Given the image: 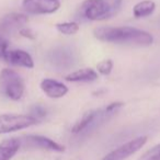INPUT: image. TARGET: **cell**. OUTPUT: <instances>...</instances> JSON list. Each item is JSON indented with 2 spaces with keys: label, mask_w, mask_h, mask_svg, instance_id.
I'll return each mask as SVG.
<instances>
[{
  "label": "cell",
  "mask_w": 160,
  "mask_h": 160,
  "mask_svg": "<svg viewBox=\"0 0 160 160\" xmlns=\"http://www.w3.org/2000/svg\"><path fill=\"white\" fill-rule=\"evenodd\" d=\"M93 35L101 42L133 46H150L153 38L149 32L132 27H102L93 30Z\"/></svg>",
  "instance_id": "cell-1"
},
{
  "label": "cell",
  "mask_w": 160,
  "mask_h": 160,
  "mask_svg": "<svg viewBox=\"0 0 160 160\" xmlns=\"http://www.w3.org/2000/svg\"><path fill=\"white\" fill-rule=\"evenodd\" d=\"M24 90V81L17 71L10 68H5L0 71V91L6 98L19 101L22 99Z\"/></svg>",
  "instance_id": "cell-2"
},
{
  "label": "cell",
  "mask_w": 160,
  "mask_h": 160,
  "mask_svg": "<svg viewBox=\"0 0 160 160\" xmlns=\"http://www.w3.org/2000/svg\"><path fill=\"white\" fill-rule=\"evenodd\" d=\"M81 13L90 21H102L116 14L108 0H85L81 5Z\"/></svg>",
  "instance_id": "cell-3"
},
{
  "label": "cell",
  "mask_w": 160,
  "mask_h": 160,
  "mask_svg": "<svg viewBox=\"0 0 160 160\" xmlns=\"http://www.w3.org/2000/svg\"><path fill=\"white\" fill-rule=\"evenodd\" d=\"M38 121L29 114H1L0 115V134H8L28 128L38 124Z\"/></svg>",
  "instance_id": "cell-4"
},
{
  "label": "cell",
  "mask_w": 160,
  "mask_h": 160,
  "mask_svg": "<svg viewBox=\"0 0 160 160\" xmlns=\"http://www.w3.org/2000/svg\"><path fill=\"white\" fill-rule=\"evenodd\" d=\"M112 115V113L108 112L105 110V108L103 110H92L85 114L81 118V120L78 121L73 127L71 128L72 134L76 135H80L82 133H88L91 132L92 129H94L96 127H98L101 123H103L105 120H108V118Z\"/></svg>",
  "instance_id": "cell-5"
},
{
  "label": "cell",
  "mask_w": 160,
  "mask_h": 160,
  "mask_svg": "<svg viewBox=\"0 0 160 160\" xmlns=\"http://www.w3.org/2000/svg\"><path fill=\"white\" fill-rule=\"evenodd\" d=\"M147 136H140V137L134 138L129 142H125L124 145L120 146L118 148L114 149L110 153H108L102 160H125L138 151L147 142Z\"/></svg>",
  "instance_id": "cell-6"
},
{
  "label": "cell",
  "mask_w": 160,
  "mask_h": 160,
  "mask_svg": "<svg viewBox=\"0 0 160 160\" xmlns=\"http://www.w3.org/2000/svg\"><path fill=\"white\" fill-rule=\"evenodd\" d=\"M22 7L31 14H52L60 8L59 0H23Z\"/></svg>",
  "instance_id": "cell-7"
},
{
  "label": "cell",
  "mask_w": 160,
  "mask_h": 160,
  "mask_svg": "<svg viewBox=\"0 0 160 160\" xmlns=\"http://www.w3.org/2000/svg\"><path fill=\"white\" fill-rule=\"evenodd\" d=\"M28 22H29V18L23 13L12 12V13L6 14L0 21V32L10 35V34L17 31L19 32L21 29H23Z\"/></svg>",
  "instance_id": "cell-8"
},
{
  "label": "cell",
  "mask_w": 160,
  "mask_h": 160,
  "mask_svg": "<svg viewBox=\"0 0 160 160\" xmlns=\"http://www.w3.org/2000/svg\"><path fill=\"white\" fill-rule=\"evenodd\" d=\"M23 142L27 146L33 148H40L44 150L55 151V152H62L65 151V147L53 139L41 135H28L23 138Z\"/></svg>",
  "instance_id": "cell-9"
},
{
  "label": "cell",
  "mask_w": 160,
  "mask_h": 160,
  "mask_svg": "<svg viewBox=\"0 0 160 160\" xmlns=\"http://www.w3.org/2000/svg\"><path fill=\"white\" fill-rule=\"evenodd\" d=\"M3 59L8 64H11L13 66L24 67L29 69L34 67V60L32 56L23 49H10V51L8 49Z\"/></svg>",
  "instance_id": "cell-10"
},
{
  "label": "cell",
  "mask_w": 160,
  "mask_h": 160,
  "mask_svg": "<svg viewBox=\"0 0 160 160\" xmlns=\"http://www.w3.org/2000/svg\"><path fill=\"white\" fill-rule=\"evenodd\" d=\"M42 91L51 99H59L62 98L68 92V88L62 82H59L57 80L51 79V78H45L41 81L40 85Z\"/></svg>",
  "instance_id": "cell-11"
},
{
  "label": "cell",
  "mask_w": 160,
  "mask_h": 160,
  "mask_svg": "<svg viewBox=\"0 0 160 160\" xmlns=\"http://www.w3.org/2000/svg\"><path fill=\"white\" fill-rule=\"evenodd\" d=\"M99 78L98 72L92 68L78 69L65 76V80L69 82H92Z\"/></svg>",
  "instance_id": "cell-12"
},
{
  "label": "cell",
  "mask_w": 160,
  "mask_h": 160,
  "mask_svg": "<svg viewBox=\"0 0 160 160\" xmlns=\"http://www.w3.org/2000/svg\"><path fill=\"white\" fill-rule=\"evenodd\" d=\"M21 147V139L17 137L7 138L0 142V160H10Z\"/></svg>",
  "instance_id": "cell-13"
},
{
  "label": "cell",
  "mask_w": 160,
  "mask_h": 160,
  "mask_svg": "<svg viewBox=\"0 0 160 160\" xmlns=\"http://www.w3.org/2000/svg\"><path fill=\"white\" fill-rule=\"evenodd\" d=\"M72 53L70 51H67L65 48H60L58 51H54L52 53L51 62L54 66L59 67V68H66L72 64Z\"/></svg>",
  "instance_id": "cell-14"
},
{
  "label": "cell",
  "mask_w": 160,
  "mask_h": 160,
  "mask_svg": "<svg viewBox=\"0 0 160 160\" xmlns=\"http://www.w3.org/2000/svg\"><path fill=\"white\" fill-rule=\"evenodd\" d=\"M156 9V3L152 0H144L140 2L136 3L133 8V14L136 19L146 18L153 13Z\"/></svg>",
  "instance_id": "cell-15"
},
{
  "label": "cell",
  "mask_w": 160,
  "mask_h": 160,
  "mask_svg": "<svg viewBox=\"0 0 160 160\" xmlns=\"http://www.w3.org/2000/svg\"><path fill=\"white\" fill-rule=\"evenodd\" d=\"M55 28L59 33L64 35H73L79 31V24L77 22H62L56 23Z\"/></svg>",
  "instance_id": "cell-16"
},
{
  "label": "cell",
  "mask_w": 160,
  "mask_h": 160,
  "mask_svg": "<svg viewBox=\"0 0 160 160\" xmlns=\"http://www.w3.org/2000/svg\"><path fill=\"white\" fill-rule=\"evenodd\" d=\"M139 160H160V144L147 150Z\"/></svg>",
  "instance_id": "cell-17"
},
{
  "label": "cell",
  "mask_w": 160,
  "mask_h": 160,
  "mask_svg": "<svg viewBox=\"0 0 160 160\" xmlns=\"http://www.w3.org/2000/svg\"><path fill=\"white\" fill-rule=\"evenodd\" d=\"M97 69L98 71L103 76H109L111 73L112 69H113V62L111 59H105L100 62L97 65Z\"/></svg>",
  "instance_id": "cell-18"
},
{
  "label": "cell",
  "mask_w": 160,
  "mask_h": 160,
  "mask_svg": "<svg viewBox=\"0 0 160 160\" xmlns=\"http://www.w3.org/2000/svg\"><path fill=\"white\" fill-rule=\"evenodd\" d=\"M46 113H47L46 110H45L42 105L36 104L31 108V114H30V115L35 118L36 120L38 121V120H41V118H45V116H46Z\"/></svg>",
  "instance_id": "cell-19"
},
{
  "label": "cell",
  "mask_w": 160,
  "mask_h": 160,
  "mask_svg": "<svg viewBox=\"0 0 160 160\" xmlns=\"http://www.w3.org/2000/svg\"><path fill=\"white\" fill-rule=\"evenodd\" d=\"M8 47H9V43L6 38H0V58L5 57V54L7 53L8 51Z\"/></svg>",
  "instance_id": "cell-20"
},
{
  "label": "cell",
  "mask_w": 160,
  "mask_h": 160,
  "mask_svg": "<svg viewBox=\"0 0 160 160\" xmlns=\"http://www.w3.org/2000/svg\"><path fill=\"white\" fill-rule=\"evenodd\" d=\"M19 34L23 38H30V40H34L35 38V34L32 32V30L30 29H27V28H23L19 31Z\"/></svg>",
  "instance_id": "cell-21"
}]
</instances>
